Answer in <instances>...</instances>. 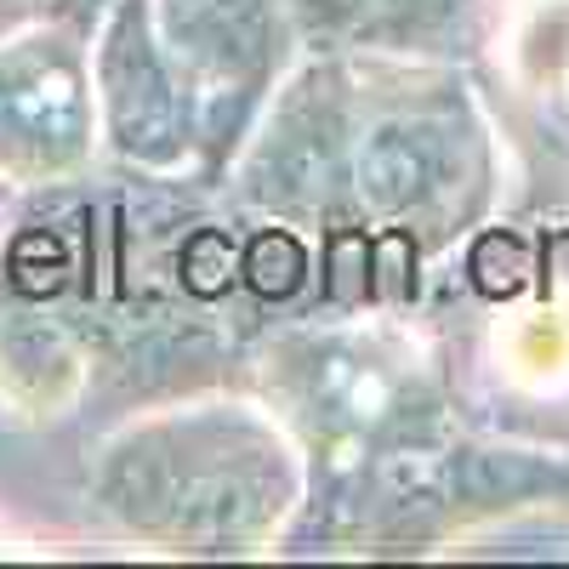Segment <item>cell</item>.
<instances>
[{
	"label": "cell",
	"mask_w": 569,
	"mask_h": 569,
	"mask_svg": "<svg viewBox=\"0 0 569 569\" xmlns=\"http://www.w3.org/2000/svg\"><path fill=\"white\" fill-rule=\"evenodd\" d=\"M302 273H308V257H302V246L291 240V233H262V240L246 251V279L262 297H291L302 284Z\"/></svg>",
	"instance_id": "6da1fadb"
},
{
	"label": "cell",
	"mask_w": 569,
	"mask_h": 569,
	"mask_svg": "<svg viewBox=\"0 0 569 569\" xmlns=\"http://www.w3.org/2000/svg\"><path fill=\"white\" fill-rule=\"evenodd\" d=\"M525 246L512 240V233H490V240H479V251H472V279H479L485 297H512L518 284H525Z\"/></svg>",
	"instance_id": "7a4b0ae2"
},
{
	"label": "cell",
	"mask_w": 569,
	"mask_h": 569,
	"mask_svg": "<svg viewBox=\"0 0 569 569\" xmlns=\"http://www.w3.org/2000/svg\"><path fill=\"white\" fill-rule=\"evenodd\" d=\"M228 240L222 233H194V240L182 246V279H188V291H200V297H217L222 291V279H228Z\"/></svg>",
	"instance_id": "3957f363"
}]
</instances>
